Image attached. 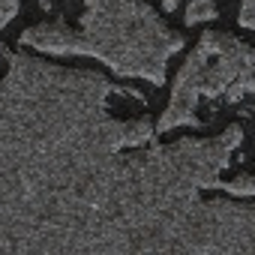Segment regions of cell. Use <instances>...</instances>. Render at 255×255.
Instances as JSON below:
<instances>
[{"instance_id":"obj_1","label":"cell","mask_w":255,"mask_h":255,"mask_svg":"<svg viewBox=\"0 0 255 255\" xmlns=\"http://www.w3.org/2000/svg\"><path fill=\"white\" fill-rule=\"evenodd\" d=\"M144 99L99 72L0 51V252H183L201 204L186 138L117 120L111 96Z\"/></svg>"},{"instance_id":"obj_2","label":"cell","mask_w":255,"mask_h":255,"mask_svg":"<svg viewBox=\"0 0 255 255\" xmlns=\"http://www.w3.org/2000/svg\"><path fill=\"white\" fill-rule=\"evenodd\" d=\"M21 45L54 57H96L123 78L165 81L168 57L183 48L147 0H84V15L72 30L63 21L21 30Z\"/></svg>"},{"instance_id":"obj_3","label":"cell","mask_w":255,"mask_h":255,"mask_svg":"<svg viewBox=\"0 0 255 255\" xmlns=\"http://www.w3.org/2000/svg\"><path fill=\"white\" fill-rule=\"evenodd\" d=\"M249 93H255V51L231 33L207 30L174 78L171 99L156 123V132L201 126L195 117L201 99L225 96L228 102H240Z\"/></svg>"},{"instance_id":"obj_4","label":"cell","mask_w":255,"mask_h":255,"mask_svg":"<svg viewBox=\"0 0 255 255\" xmlns=\"http://www.w3.org/2000/svg\"><path fill=\"white\" fill-rule=\"evenodd\" d=\"M216 18V6H213V0H189V6H186V15L183 21L192 27V24H201V21H210Z\"/></svg>"},{"instance_id":"obj_5","label":"cell","mask_w":255,"mask_h":255,"mask_svg":"<svg viewBox=\"0 0 255 255\" xmlns=\"http://www.w3.org/2000/svg\"><path fill=\"white\" fill-rule=\"evenodd\" d=\"M219 189L228 195H240V198H252L255 195V174L246 177H234V180H219Z\"/></svg>"},{"instance_id":"obj_6","label":"cell","mask_w":255,"mask_h":255,"mask_svg":"<svg viewBox=\"0 0 255 255\" xmlns=\"http://www.w3.org/2000/svg\"><path fill=\"white\" fill-rule=\"evenodd\" d=\"M18 6H21L18 0H0V30L12 24V18L18 15Z\"/></svg>"},{"instance_id":"obj_7","label":"cell","mask_w":255,"mask_h":255,"mask_svg":"<svg viewBox=\"0 0 255 255\" xmlns=\"http://www.w3.org/2000/svg\"><path fill=\"white\" fill-rule=\"evenodd\" d=\"M240 27L246 30H255V0H243L240 3V15H237Z\"/></svg>"},{"instance_id":"obj_8","label":"cell","mask_w":255,"mask_h":255,"mask_svg":"<svg viewBox=\"0 0 255 255\" xmlns=\"http://www.w3.org/2000/svg\"><path fill=\"white\" fill-rule=\"evenodd\" d=\"M162 9H165V12H174V9H177V0H162Z\"/></svg>"}]
</instances>
